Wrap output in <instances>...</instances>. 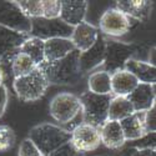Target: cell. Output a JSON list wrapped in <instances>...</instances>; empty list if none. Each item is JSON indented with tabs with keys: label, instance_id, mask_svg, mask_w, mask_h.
<instances>
[{
	"label": "cell",
	"instance_id": "obj_1",
	"mask_svg": "<svg viewBox=\"0 0 156 156\" xmlns=\"http://www.w3.org/2000/svg\"><path fill=\"white\" fill-rule=\"evenodd\" d=\"M40 68L44 70L49 84L53 85H75L84 76L80 70V51L76 49L58 61L44 62Z\"/></svg>",
	"mask_w": 156,
	"mask_h": 156
},
{
	"label": "cell",
	"instance_id": "obj_2",
	"mask_svg": "<svg viewBox=\"0 0 156 156\" xmlns=\"http://www.w3.org/2000/svg\"><path fill=\"white\" fill-rule=\"evenodd\" d=\"M43 156H49L62 145L70 142L71 131L54 124H40L34 126L28 137Z\"/></svg>",
	"mask_w": 156,
	"mask_h": 156
},
{
	"label": "cell",
	"instance_id": "obj_3",
	"mask_svg": "<svg viewBox=\"0 0 156 156\" xmlns=\"http://www.w3.org/2000/svg\"><path fill=\"white\" fill-rule=\"evenodd\" d=\"M48 77L44 70L37 66L33 73L16 77L12 80V87L16 96L25 102H33L36 100H40L49 87Z\"/></svg>",
	"mask_w": 156,
	"mask_h": 156
},
{
	"label": "cell",
	"instance_id": "obj_4",
	"mask_svg": "<svg viewBox=\"0 0 156 156\" xmlns=\"http://www.w3.org/2000/svg\"><path fill=\"white\" fill-rule=\"evenodd\" d=\"M79 98L81 101L83 122L100 129L109 120V106L112 95H98L87 90Z\"/></svg>",
	"mask_w": 156,
	"mask_h": 156
},
{
	"label": "cell",
	"instance_id": "obj_5",
	"mask_svg": "<svg viewBox=\"0 0 156 156\" xmlns=\"http://www.w3.org/2000/svg\"><path fill=\"white\" fill-rule=\"evenodd\" d=\"M142 49H144V46L139 44H126L115 40L108 41L105 61L102 64L101 70L111 75L115 71L124 69L126 61L133 58L135 59V55L139 54Z\"/></svg>",
	"mask_w": 156,
	"mask_h": 156
},
{
	"label": "cell",
	"instance_id": "obj_6",
	"mask_svg": "<svg viewBox=\"0 0 156 156\" xmlns=\"http://www.w3.org/2000/svg\"><path fill=\"white\" fill-rule=\"evenodd\" d=\"M49 111L55 121L62 125L70 124L81 115L80 98L71 93H59L51 99Z\"/></svg>",
	"mask_w": 156,
	"mask_h": 156
},
{
	"label": "cell",
	"instance_id": "obj_7",
	"mask_svg": "<svg viewBox=\"0 0 156 156\" xmlns=\"http://www.w3.org/2000/svg\"><path fill=\"white\" fill-rule=\"evenodd\" d=\"M30 20H31L30 36L39 37L44 41L49 40V39H55V37L70 39L74 31V28L65 24L60 18L58 19L35 18Z\"/></svg>",
	"mask_w": 156,
	"mask_h": 156
},
{
	"label": "cell",
	"instance_id": "obj_8",
	"mask_svg": "<svg viewBox=\"0 0 156 156\" xmlns=\"http://www.w3.org/2000/svg\"><path fill=\"white\" fill-rule=\"evenodd\" d=\"M0 25L30 36L31 20L24 15L16 2H0Z\"/></svg>",
	"mask_w": 156,
	"mask_h": 156
},
{
	"label": "cell",
	"instance_id": "obj_9",
	"mask_svg": "<svg viewBox=\"0 0 156 156\" xmlns=\"http://www.w3.org/2000/svg\"><path fill=\"white\" fill-rule=\"evenodd\" d=\"M133 19L127 18L124 12L118 10L116 8L108 9L102 12L99 20V31L102 35L119 37L129 33L133 27Z\"/></svg>",
	"mask_w": 156,
	"mask_h": 156
},
{
	"label": "cell",
	"instance_id": "obj_10",
	"mask_svg": "<svg viewBox=\"0 0 156 156\" xmlns=\"http://www.w3.org/2000/svg\"><path fill=\"white\" fill-rule=\"evenodd\" d=\"M70 142L81 154L94 151L101 145L100 129L90 124L81 122L71 130Z\"/></svg>",
	"mask_w": 156,
	"mask_h": 156
},
{
	"label": "cell",
	"instance_id": "obj_11",
	"mask_svg": "<svg viewBox=\"0 0 156 156\" xmlns=\"http://www.w3.org/2000/svg\"><path fill=\"white\" fill-rule=\"evenodd\" d=\"M106 44L108 40L100 33L95 44L84 53H80V70L84 75L99 66H102L106 55Z\"/></svg>",
	"mask_w": 156,
	"mask_h": 156
},
{
	"label": "cell",
	"instance_id": "obj_12",
	"mask_svg": "<svg viewBox=\"0 0 156 156\" xmlns=\"http://www.w3.org/2000/svg\"><path fill=\"white\" fill-rule=\"evenodd\" d=\"M89 3L85 0H62L60 19L69 27H77L85 21Z\"/></svg>",
	"mask_w": 156,
	"mask_h": 156
},
{
	"label": "cell",
	"instance_id": "obj_13",
	"mask_svg": "<svg viewBox=\"0 0 156 156\" xmlns=\"http://www.w3.org/2000/svg\"><path fill=\"white\" fill-rule=\"evenodd\" d=\"M154 3L149 0H119L116 2V9L136 21H146L152 10Z\"/></svg>",
	"mask_w": 156,
	"mask_h": 156
},
{
	"label": "cell",
	"instance_id": "obj_14",
	"mask_svg": "<svg viewBox=\"0 0 156 156\" xmlns=\"http://www.w3.org/2000/svg\"><path fill=\"white\" fill-rule=\"evenodd\" d=\"M99 34V28L87 21H84L74 28L70 40L73 41L76 50H79L80 53H84L95 44Z\"/></svg>",
	"mask_w": 156,
	"mask_h": 156
},
{
	"label": "cell",
	"instance_id": "obj_15",
	"mask_svg": "<svg viewBox=\"0 0 156 156\" xmlns=\"http://www.w3.org/2000/svg\"><path fill=\"white\" fill-rule=\"evenodd\" d=\"M101 144L111 150H118L126 144V139L122 133L120 121L108 120L100 127Z\"/></svg>",
	"mask_w": 156,
	"mask_h": 156
},
{
	"label": "cell",
	"instance_id": "obj_16",
	"mask_svg": "<svg viewBox=\"0 0 156 156\" xmlns=\"http://www.w3.org/2000/svg\"><path fill=\"white\" fill-rule=\"evenodd\" d=\"M136 76L130 71L121 69L111 74V94L112 96H124L127 98L136 86L139 85Z\"/></svg>",
	"mask_w": 156,
	"mask_h": 156
},
{
	"label": "cell",
	"instance_id": "obj_17",
	"mask_svg": "<svg viewBox=\"0 0 156 156\" xmlns=\"http://www.w3.org/2000/svg\"><path fill=\"white\" fill-rule=\"evenodd\" d=\"M126 141H136L144 137L147 133L145 129V112H134L129 118L120 121Z\"/></svg>",
	"mask_w": 156,
	"mask_h": 156
},
{
	"label": "cell",
	"instance_id": "obj_18",
	"mask_svg": "<svg viewBox=\"0 0 156 156\" xmlns=\"http://www.w3.org/2000/svg\"><path fill=\"white\" fill-rule=\"evenodd\" d=\"M74 50L75 46L70 39H64V37L49 39V40L45 41V62L58 61L69 55Z\"/></svg>",
	"mask_w": 156,
	"mask_h": 156
},
{
	"label": "cell",
	"instance_id": "obj_19",
	"mask_svg": "<svg viewBox=\"0 0 156 156\" xmlns=\"http://www.w3.org/2000/svg\"><path fill=\"white\" fill-rule=\"evenodd\" d=\"M127 99L133 104L135 112H146L156 100L152 91V86L149 84H141V83L127 96Z\"/></svg>",
	"mask_w": 156,
	"mask_h": 156
},
{
	"label": "cell",
	"instance_id": "obj_20",
	"mask_svg": "<svg viewBox=\"0 0 156 156\" xmlns=\"http://www.w3.org/2000/svg\"><path fill=\"white\" fill-rule=\"evenodd\" d=\"M124 69L135 75L139 83L141 84H156V68L150 65L147 61H142L136 58H133L126 61Z\"/></svg>",
	"mask_w": 156,
	"mask_h": 156
},
{
	"label": "cell",
	"instance_id": "obj_21",
	"mask_svg": "<svg viewBox=\"0 0 156 156\" xmlns=\"http://www.w3.org/2000/svg\"><path fill=\"white\" fill-rule=\"evenodd\" d=\"M28 37L29 35L16 33L0 25V59L12 51H18Z\"/></svg>",
	"mask_w": 156,
	"mask_h": 156
},
{
	"label": "cell",
	"instance_id": "obj_22",
	"mask_svg": "<svg viewBox=\"0 0 156 156\" xmlns=\"http://www.w3.org/2000/svg\"><path fill=\"white\" fill-rule=\"evenodd\" d=\"M19 51L33 59L37 66H41L45 62V41L39 37L29 36L20 46Z\"/></svg>",
	"mask_w": 156,
	"mask_h": 156
},
{
	"label": "cell",
	"instance_id": "obj_23",
	"mask_svg": "<svg viewBox=\"0 0 156 156\" xmlns=\"http://www.w3.org/2000/svg\"><path fill=\"white\" fill-rule=\"evenodd\" d=\"M87 89L90 93L98 95H112L111 75L104 70H98L93 73L87 79Z\"/></svg>",
	"mask_w": 156,
	"mask_h": 156
},
{
	"label": "cell",
	"instance_id": "obj_24",
	"mask_svg": "<svg viewBox=\"0 0 156 156\" xmlns=\"http://www.w3.org/2000/svg\"><path fill=\"white\" fill-rule=\"evenodd\" d=\"M135 112L133 104L129 101L127 98L124 96H112L110 101L109 106V120L114 121H121L126 118H129L130 115H133Z\"/></svg>",
	"mask_w": 156,
	"mask_h": 156
},
{
	"label": "cell",
	"instance_id": "obj_25",
	"mask_svg": "<svg viewBox=\"0 0 156 156\" xmlns=\"http://www.w3.org/2000/svg\"><path fill=\"white\" fill-rule=\"evenodd\" d=\"M36 68H37V65L33 61V59H30L28 55L20 53V51H18V53L15 54V56L12 58L11 71H12V76H14V79L25 76V75L33 73Z\"/></svg>",
	"mask_w": 156,
	"mask_h": 156
},
{
	"label": "cell",
	"instance_id": "obj_26",
	"mask_svg": "<svg viewBox=\"0 0 156 156\" xmlns=\"http://www.w3.org/2000/svg\"><path fill=\"white\" fill-rule=\"evenodd\" d=\"M16 4L29 19L43 18V4L40 0H20L16 2Z\"/></svg>",
	"mask_w": 156,
	"mask_h": 156
},
{
	"label": "cell",
	"instance_id": "obj_27",
	"mask_svg": "<svg viewBox=\"0 0 156 156\" xmlns=\"http://www.w3.org/2000/svg\"><path fill=\"white\" fill-rule=\"evenodd\" d=\"M16 134L9 125H0V152L11 150L15 146Z\"/></svg>",
	"mask_w": 156,
	"mask_h": 156
},
{
	"label": "cell",
	"instance_id": "obj_28",
	"mask_svg": "<svg viewBox=\"0 0 156 156\" xmlns=\"http://www.w3.org/2000/svg\"><path fill=\"white\" fill-rule=\"evenodd\" d=\"M43 4V18L58 19L61 12V2L59 0H41Z\"/></svg>",
	"mask_w": 156,
	"mask_h": 156
},
{
	"label": "cell",
	"instance_id": "obj_29",
	"mask_svg": "<svg viewBox=\"0 0 156 156\" xmlns=\"http://www.w3.org/2000/svg\"><path fill=\"white\" fill-rule=\"evenodd\" d=\"M130 147L142 150V149H156V134H146L144 137H141L136 141H133Z\"/></svg>",
	"mask_w": 156,
	"mask_h": 156
},
{
	"label": "cell",
	"instance_id": "obj_30",
	"mask_svg": "<svg viewBox=\"0 0 156 156\" xmlns=\"http://www.w3.org/2000/svg\"><path fill=\"white\" fill-rule=\"evenodd\" d=\"M145 129L147 134H156V100L145 112Z\"/></svg>",
	"mask_w": 156,
	"mask_h": 156
},
{
	"label": "cell",
	"instance_id": "obj_31",
	"mask_svg": "<svg viewBox=\"0 0 156 156\" xmlns=\"http://www.w3.org/2000/svg\"><path fill=\"white\" fill-rule=\"evenodd\" d=\"M19 156H43V155L34 146V144L29 139H25V140L21 141V144H20Z\"/></svg>",
	"mask_w": 156,
	"mask_h": 156
},
{
	"label": "cell",
	"instance_id": "obj_32",
	"mask_svg": "<svg viewBox=\"0 0 156 156\" xmlns=\"http://www.w3.org/2000/svg\"><path fill=\"white\" fill-rule=\"evenodd\" d=\"M49 156H83V154L77 151L73 146L71 142H68V144H65L58 150H55L54 152H51Z\"/></svg>",
	"mask_w": 156,
	"mask_h": 156
},
{
	"label": "cell",
	"instance_id": "obj_33",
	"mask_svg": "<svg viewBox=\"0 0 156 156\" xmlns=\"http://www.w3.org/2000/svg\"><path fill=\"white\" fill-rule=\"evenodd\" d=\"M8 105V89L4 84L0 83V118L5 112Z\"/></svg>",
	"mask_w": 156,
	"mask_h": 156
},
{
	"label": "cell",
	"instance_id": "obj_34",
	"mask_svg": "<svg viewBox=\"0 0 156 156\" xmlns=\"http://www.w3.org/2000/svg\"><path fill=\"white\" fill-rule=\"evenodd\" d=\"M131 149L133 152H130V155L127 156H156V149H142V150H136V149Z\"/></svg>",
	"mask_w": 156,
	"mask_h": 156
},
{
	"label": "cell",
	"instance_id": "obj_35",
	"mask_svg": "<svg viewBox=\"0 0 156 156\" xmlns=\"http://www.w3.org/2000/svg\"><path fill=\"white\" fill-rule=\"evenodd\" d=\"M147 62L156 68V46H152L147 51Z\"/></svg>",
	"mask_w": 156,
	"mask_h": 156
},
{
	"label": "cell",
	"instance_id": "obj_36",
	"mask_svg": "<svg viewBox=\"0 0 156 156\" xmlns=\"http://www.w3.org/2000/svg\"><path fill=\"white\" fill-rule=\"evenodd\" d=\"M151 86H152V91H154V95H155V99H156V84H154Z\"/></svg>",
	"mask_w": 156,
	"mask_h": 156
}]
</instances>
